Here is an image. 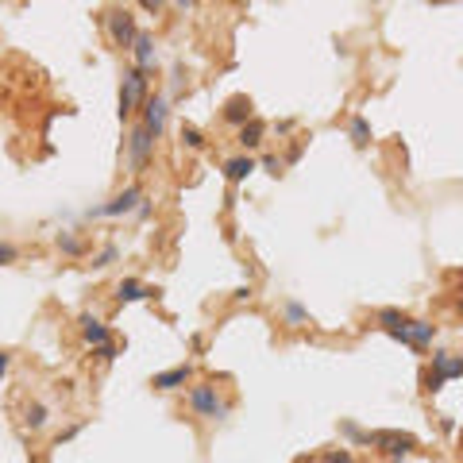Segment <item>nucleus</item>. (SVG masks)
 Returning <instances> with one entry per match:
<instances>
[{
	"instance_id": "nucleus-1",
	"label": "nucleus",
	"mask_w": 463,
	"mask_h": 463,
	"mask_svg": "<svg viewBox=\"0 0 463 463\" xmlns=\"http://www.w3.org/2000/svg\"><path fill=\"white\" fill-rule=\"evenodd\" d=\"M147 93V69H128L124 74V85H120V116H128V112H136L139 97Z\"/></svg>"
},
{
	"instance_id": "nucleus-2",
	"label": "nucleus",
	"mask_w": 463,
	"mask_h": 463,
	"mask_svg": "<svg viewBox=\"0 0 463 463\" xmlns=\"http://www.w3.org/2000/svg\"><path fill=\"white\" fill-rule=\"evenodd\" d=\"M460 375H463V355L436 352L433 355V371H429V390H440L448 378H460Z\"/></svg>"
},
{
	"instance_id": "nucleus-3",
	"label": "nucleus",
	"mask_w": 463,
	"mask_h": 463,
	"mask_svg": "<svg viewBox=\"0 0 463 463\" xmlns=\"http://www.w3.org/2000/svg\"><path fill=\"white\" fill-rule=\"evenodd\" d=\"M189 405H193L201 417H228V405L217 402V390H213V386H193V390H189Z\"/></svg>"
},
{
	"instance_id": "nucleus-4",
	"label": "nucleus",
	"mask_w": 463,
	"mask_h": 463,
	"mask_svg": "<svg viewBox=\"0 0 463 463\" xmlns=\"http://www.w3.org/2000/svg\"><path fill=\"white\" fill-rule=\"evenodd\" d=\"M139 201H143V189H139V186H128L124 193H116V197H112L109 205H100L97 213H93V217H120V213H131V208H136Z\"/></svg>"
},
{
	"instance_id": "nucleus-5",
	"label": "nucleus",
	"mask_w": 463,
	"mask_h": 463,
	"mask_svg": "<svg viewBox=\"0 0 463 463\" xmlns=\"http://www.w3.org/2000/svg\"><path fill=\"white\" fill-rule=\"evenodd\" d=\"M109 35H112V43H116V47H131V43H136V20H131L128 12H112L109 16Z\"/></svg>"
},
{
	"instance_id": "nucleus-6",
	"label": "nucleus",
	"mask_w": 463,
	"mask_h": 463,
	"mask_svg": "<svg viewBox=\"0 0 463 463\" xmlns=\"http://www.w3.org/2000/svg\"><path fill=\"white\" fill-rule=\"evenodd\" d=\"M128 147H131V166L143 170V166H147L151 147H155V131H151L147 124H143V128H136V131H131V143H128Z\"/></svg>"
},
{
	"instance_id": "nucleus-7",
	"label": "nucleus",
	"mask_w": 463,
	"mask_h": 463,
	"mask_svg": "<svg viewBox=\"0 0 463 463\" xmlns=\"http://www.w3.org/2000/svg\"><path fill=\"white\" fill-rule=\"evenodd\" d=\"M394 340H402V344L409 347H424V344H433V325H424V321H413V325H402L394 328Z\"/></svg>"
},
{
	"instance_id": "nucleus-8",
	"label": "nucleus",
	"mask_w": 463,
	"mask_h": 463,
	"mask_svg": "<svg viewBox=\"0 0 463 463\" xmlns=\"http://www.w3.org/2000/svg\"><path fill=\"white\" fill-rule=\"evenodd\" d=\"M367 444H386L390 455H405L413 448V436L409 433H367Z\"/></svg>"
},
{
	"instance_id": "nucleus-9",
	"label": "nucleus",
	"mask_w": 463,
	"mask_h": 463,
	"mask_svg": "<svg viewBox=\"0 0 463 463\" xmlns=\"http://www.w3.org/2000/svg\"><path fill=\"white\" fill-rule=\"evenodd\" d=\"M251 170H255V158H251V155H239V158H228V162H224V177H228V182H244Z\"/></svg>"
},
{
	"instance_id": "nucleus-10",
	"label": "nucleus",
	"mask_w": 463,
	"mask_h": 463,
	"mask_svg": "<svg viewBox=\"0 0 463 463\" xmlns=\"http://www.w3.org/2000/svg\"><path fill=\"white\" fill-rule=\"evenodd\" d=\"M131 50H136V62H139V69H147L151 62H155V39H151L147 31H139V35H136Z\"/></svg>"
},
{
	"instance_id": "nucleus-11",
	"label": "nucleus",
	"mask_w": 463,
	"mask_h": 463,
	"mask_svg": "<svg viewBox=\"0 0 463 463\" xmlns=\"http://www.w3.org/2000/svg\"><path fill=\"white\" fill-rule=\"evenodd\" d=\"M151 294H155V290H147L143 282H136V278H124V282L116 286L120 301H143V297H151Z\"/></svg>"
},
{
	"instance_id": "nucleus-12",
	"label": "nucleus",
	"mask_w": 463,
	"mask_h": 463,
	"mask_svg": "<svg viewBox=\"0 0 463 463\" xmlns=\"http://www.w3.org/2000/svg\"><path fill=\"white\" fill-rule=\"evenodd\" d=\"M224 116L232 120V124H239V128H244L247 120H255V116H251V100H247V97H232V100H228Z\"/></svg>"
},
{
	"instance_id": "nucleus-13",
	"label": "nucleus",
	"mask_w": 463,
	"mask_h": 463,
	"mask_svg": "<svg viewBox=\"0 0 463 463\" xmlns=\"http://www.w3.org/2000/svg\"><path fill=\"white\" fill-rule=\"evenodd\" d=\"M189 378V367H174V371H162L155 375V390H177V386Z\"/></svg>"
},
{
	"instance_id": "nucleus-14",
	"label": "nucleus",
	"mask_w": 463,
	"mask_h": 463,
	"mask_svg": "<svg viewBox=\"0 0 463 463\" xmlns=\"http://www.w3.org/2000/svg\"><path fill=\"white\" fill-rule=\"evenodd\" d=\"M162 120H166V100L162 97H155V100H147V128L155 131H162Z\"/></svg>"
},
{
	"instance_id": "nucleus-15",
	"label": "nucleus",
	"mask_w": 463,
	"mask_h": 463,
	"mask_svg": "<svg viewBox=\"0 0 463 463\" xmlns=\"http://www.w3.org/2000/svg\"><path fill=\"white\" fill-rule=\"evenodd\" d=\"M81 325H85V340H89V344H93V347H105V344H109V328L100 325V321H93V316H85Z\"/></svg>"
},
{
	"instance_id": "nucleus-16",
	"label": "nucleus",
	"mask_w": 463,
	"mask_h": 463,
	"mask_svg": "<svg viewBox=\"0 0 463 463\" xmlns=\"http://www.w3.org/2000/svg\"><path fill=\"white\" fill-rule=\"evenodd\" d=\"M239 143L244 147H259L263 143V120H247L244 128H239Z\"/></svg>"
},
{
	"instance_id": "nucleus-17",
	"label": "nucleus",
	"mask_w": 463,
	"mask_h": 463,
	"mask_svg": "<svg viewBox=\"0 0 463 463\" xmlns=\"http://www.w3.org/2000/svg\"><path fill=\"white\" fill-rule=\"evenodd\" d=\"M352 139L359 143V147H363L367 139H371V128H367V120H363V116H355V120H352Z\"/></svg>"
},
{
	"instance_id": "nucleus-18",
	"label": "nucleus",
	"mask_w": 463,
	"mask_h": 463,
	"mask_svg": "<svg viewBox=\"0 0 463 463\" xmlns=\"http://www.w3.org/2000/svg\"><path fill=\"white\" fill-rule=\"evenodd\" d=\"M23 421H28L31 429H43V424H47V405H31V409H28V417H23Z\"/></svg>"
},
{
	"instance_id": "nucleus-19",
	"label": "nucleus",
	"mask_w": 463,
	"mask_h": 463,
	"mask_svg": "<svg viewBox=\"0 0 463 463\" xmlns=\"http://www.w3.org/2000/svg\"><path fill=\"white\" fill-rule=\"evenodd\" d=\"M378 321H383L386 325V332H394V328H402L405 321H402V313H398V309H383V313H378Z\"/></svg>"
},
{
	"instance_id": "nucleus-20",
	"label": "nucleus",
	"mask_w": 463,
	"mask_h": 463,
	"mask_svg": "<svg viewBox=\"0 0 463 463\" xmlns=\"http://www.w3.org/2000/svg\"><path fill=\"white\" fill-rule=\"evenodd\" d=\"M286 321H290V325H301V321H305V309L290 301V305H286Z\"/></svg>"
},
{
	"instance_id": "nucleus-21",
	"label": "nucleus",
	"mask_w": 463,
	"mask_h": 463,
	"mask_svg": "<svg viewBox=\"0 0 463 463\" xmlns=\"http://www.w3.org/2000/svg\"><path fill=\"white\" fill-rule=\"evenodd\" d=\"M16 259H20V251H16V247L0 244V263H16Z\"/></svg>"
},
{
	"instance_id": "nucleus-22",
	"label": "nucleus",
	"mask_w": 463,
	"mask_h": 463,
	"mask_svg": "<svg viewBox=\"0 0 463 463\" xmlns=\"http://www.w3.org/2000/svg\"><path fill=\"white\" fill-rule=\"evenodd\" d=\"M182 139H186L189 147H201V131L197 128H186V131H182Z\"/></svg>"
},
{
	"instance_id": "nucleus-23",
	"label": "nucleus",
	"mask_w": 463,
	"mask_h": 463,
	"mask_svg": "<svg viewBox=\"0 0 463 463\" xmlns=\"http://www.w3.org/2000/svg\"><path fill=\"white\" fill-rule=\"evenodd\" d=\"M325 463H352V452H328Z\"/></svg>"
},
{
	"instance_id": "nucleus-24",
	"label": "nucleus",
	"mask_w": 463,
	"mask_h": 463,
	"mask_svg": "<svg viewBox=\"0 0 463 463\" xmlns=\"http://www.w3.org/2000/svg\"><path fill=\"white\" fill-rule=\"evenodd\" d=\"M97 359H105V363H109V359H116V347H112V344L97 347Z\"/></svg>"
},
{
	"instance_id": "nucleus-25",
	"label": "nucleus",
	"mask_w": 463,
	"mask_h": 463,
	"mask_svg": "<svg viewBox=\"0 0 463 463\" xmlns=\"http://www.w3.org/2000/svg\"><path fill=\"white\" fill-rule=\"evenodd\" d=\"M4 371H8V355H0V375H4Z\"/></svg>"
}]
</instances>
